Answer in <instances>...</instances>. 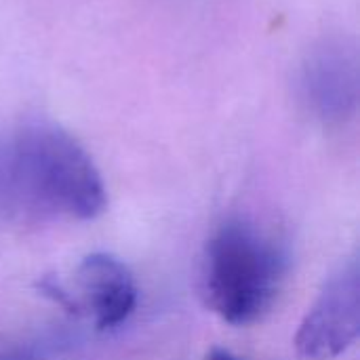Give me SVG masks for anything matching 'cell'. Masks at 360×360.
Wrapping results in <instances>:
<instances>
[{
    "label": "cell",
    "mask_w": 360,
    "mask_h": 360,
    "mask_svg": "<svg viewBox=\"0 0 360 360\" xmlns=\"http://www.w3.org/2000/svg\"><path fill=\"white\" fill-rule=\"evenodd\" d=\"M80 297L78 312H86L99 331L122 325L137 306V283L129 266L110 253L86 255L74 276Z\"/></svg>",
    "instance_id": "5"
},
{
    "label": "cell",
    "mask_w": 360,
    "mask_h": 360,
    "mask_svg": "<svg viewBox=\"0 0 360 360\" xmlns=\"http://www.w3.org/2000/svg\"><path fill=\"white\" fill-rule=\"evenodd\" d=\"M360 335V276L356 259L342 266L304 316L295 348L310 360H331L350 350Z\"/></svg>",
    "instance_id": "3"
},
{
    "label": "cell",
    "mask_w": 360,
    "mask_h": 360,
    "mask_svg": "<svg viewBox=\"0 0 360 360\" xmlns=\"http://www.w3.org/2000/svg\"><path fill=\"white\" fill-rule=\"evenodd\" d=\"M40 352L34 344H15L0 350V360H38Z\"/></svg>",
    "instance_id": "6"
},
{
    "label": "cell",
    "mask_w": 360,
    "mask_h": 360,
    "mask_svg": "<svg viewBox=\"0 0 360 360\" xmlns=\"http://www.w3.org/2000/svg\"><path fill=\"white\" fill-rule=\"evenodd\" d=\"M300 95L306 108L327 124H342L359 108V55L342 38L316 44L302 63Z\"/></svg>",
    "instance_id": "4"
},
{
    "label": "cell",
    "mask_w": 360,
    "mask_h": 360,
    "mask_svg": "<svg viewBox=\"0 0 360 360\" xmlns=\"http://www.w3.org/2000/svg\"><path fill=\"white\" fill-rule=\"evenodd\" d=\"M207 360H245L236 354H232L230 350H224V348H213L209 354H207Z\"/></svg>",
    "instance_id": "7"
},
{
    "label": "cell",
    "mask_w": 360,
    "mask_h": 360,
    "mask_svg": "<svg viewBox=\"0 0 360 360\" xmlns=\"http://www.w3.org/2000/svg\"><path fill=\"white\" fill-rule=\"evenodd\" d=\"M17 202L61 217L95 219L108 207L103 177L91 154L63 127L27 120L6 143Z\"/></svg>",
    "instance_id": "1"
},
{
    "label": "cell",
    "mask_w": 360,
    "mask_h": 360,
    "mask_svg": "<svg viewBox=\"0 0 360 360\" xmlns=\"http://www.w3.org/2000/svg\"><path fill=\"white\" fill-rule=\"evenodd\" d=\"M287 274L283 247L262 228L226 219L209 238L202 259V295L226 323L247 327L274 306Z\"/></svg>",
    "instance_id": "2"
}]
</instances>
